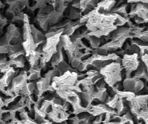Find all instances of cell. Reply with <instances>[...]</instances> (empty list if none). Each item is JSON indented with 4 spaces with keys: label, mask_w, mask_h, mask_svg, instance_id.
<instances>
[{
    "label": "cell",
    "mask_w": 148,
    "mask_h": 124,
    "mask_svg": "<svg viewBox=\"0 0 148 124\" xmlns=\"http://www.w3.org/2000/svg\"><path fill=\"white\" fill-rule=\"evenodd\" d=\"M119 16L116 13L102 11L96 6L88 14L81 16L78 22L85 24L89 32L88 35L102 37L108 36L117 28L115 22Z\"/></svg>",
    "instance_id": "obj_1"
},
{
    "label": "cell",
    "mask_w": 148,
    "mask_h": 124,
    "mask_svg": "<svg viewBox=\"0 0 148 124\" xmlns=\"http://www.w3.org/2000/svg\"><path fill=\"white\" fill-rule=\"evenodd\" d=\"M77 81L78 74L76 72H66L59 76H54L52 79L51 85L54 91L70 89L81 93L80 88L76 86Z\"/></svg>",
    "instance_id": "obj_2"
},
{
    "label": "cell",
    "mask_w": 148,
    "mask_h": 124,
    "mask_svg": "<svg viewBox=\"0 0 148 124\" xmlns=\"http://www.w3.org/2000/svg\"><path fill=\"white\" fill-rule=\"evenodd\" d=\"M123 67L121 63L111 61L98 71L109 87L116 85L122 80Z\"/></svg>",
    "instance_id": "obj_3"
},
{
    "label": "cell",
    "mask_w": 148,
    "mask_h": 124,
    "mask_svg": "<svg viewBox=\"0 0 148 124\" xmlns=\"http://www.w3.org/2000/svg\"><path fill=\"white\" fill-rule=\"evenodd\" d=\"M23 41L20 29L13 23L9 25L5 34L0 37V53L8 54L11 45L21 44Z\"/></svg>",
    "instance_id": "obj_4"
},
{
    "label": "cell",
    "mask_w": 148,
    "mask_h": 124,
    "mask_svg": "<svg viewBox=\"0 0 148 124\" xmlns=\"http://www.w3.org/2000/svg\"><path fill=\"white\" fill-rule=\"evenodd\" d=\"M64 29H59L57 33L53 36L46 39L41 47V58L39 63L45 66L49 61L53 55L57 50V46L60 41V37L62 35Z\"/></svg>",
    "instance_id": "obj_5"
},
{
    "label": "cell",
    "mask_w": 148,
    "mask_h": 124,
    "mask_svg": "<svg viewBox=\"0 0 148 124\" xmlns=\"http://www.w3.org/2000/svg\"><path fill=\"white\" fill-rule=\"evenodd\" d=\"M30 23L29 20L28 14L24 13V20H23V34H22V46L25 50V56H27L29 53H31L33 50L37 49L38 46L35 44L33 40V36L31 33V28H30Z\"/></svg>",
    "instance_id": "obj_6"
},
{
    "label": "cell",
    "mask_w": 148,
    "mask_h": 124,
    "mask_svg": "<svg viewBox=\"0 0 148 124\" xmlns=\"http://www.w3.org/2000/svg\"><path fill=\"white\" fill-rule=\"evenodd\" d=\"M59 75H61V74L56 67L53 68V69H51L49 72H46L43 77H40L39 80L36 82V90L37 91L36 95L38 97H42L43 94L48 91L51 92V93H53V92H55V91L53 90L51 85L52 79L54 76H59Z\"/></svg>",
    "instance_id": "obj_7"
},
{
    "label": "cell",
    "mask_w": 148,
    "mask_h": 124,
    "mask_svg": "<svg viewBox=\"0 0 148 124\" xmlns=\"http://www.w3.org/2000/svg\"><path fill=\"white\" fill-rule=\"evenodd\" d=\"M118 57L119 56L116 53H109L106 56L92 54L90 57H88V59L83 61L88 67L90 66H92L95 67V69H97V71H98L101 68L103 67L104 66L109 63L110 62L115 61Z\"/></svg>",
    "instance_id": "obj_8"
},
{
    "label": "cell",
    "mask_w": 148,
    "mask_h": 124,
    "mask_svg": "<svg viewBox=\"0 0 148 124\" xmlns=\"http://www.w3.org/2000/svg\"><path fill=\"white\" fill-rule=\"evenodd\" d=\"M139 59L140 56L137 53H132V54L126 53L123 55L121 63L123 69H125L126 78L130 77L131 74L137 70L140 63Z\"/></svg>",
    "instance_id": "obj_9"
},
{
    "label": "cell",
    "mask_w": 148,
    "mask_h": 124,
    "mask_svg": "<svg viewBox=\"0 0 148 124\" xmlns=\"http://www.w3.org/2000/svg\"><path fill=\"white\" fill-rule=\"evenodd\" d=\"M27 83V72L21 71L17 76H14L9 87L6 89L10 91L13 95H20V92Z\"/></svg>",
    "instance_id": "obj_10"
},
{
    "label": "cell",
    "mask_w": 148,
    "mask_h": 124,
    "mask_svg": "<svg viewBox=\"0 0 148 124\" xmlns=\"http://www.w3.org/2000/svg\"><path fill=\"white\" fill-rule=\"evenodd\" d=\"M147 95H135L134 97L127 101L128 107L130 109V113L132 116L136 117L141 110L147 108Z\"/></svg>",
    "instance_id": "obj_11"
},
{
    "label": "cell",
    "mask_w": 148,
    "mask_h": 124,
    "mask_svg": "<svg viewBox=\"0 0 148 124\" xmlns=\"http://www.w3.org/2000/svg\"><path fill=\"white\" fill-rule=\"evenodd\" d=\"M48 120L53 123H62L69 118V114L62 105L52 103V110L46 115Z\"/></svg>",
    "instance_id": "obj_12"
},
{
    "label": "cell",
    "mask_w": 148,
    "mask_h": 124,
    "mask_svg": "<svg viewBox=\"0 0 148 124\" xmlns=\"http://www.w3.org/2000/svg\"><path fill=\"white\" fill-rule=\"evenodd\" d=\"M55 92L58 97L61 98L62 100L70 104L73 109L82 105L80 96L79 95V93L76 92L75 91L66 89V90H58L55 91Z\"/></svg>",
    "instance_id": "obj_13"
},
{
    "label": "cell",
    "mask_w": 148,
    "mask_h": 124,
    "mask_svg": "<svg viewBox=\"0 0 148 124\" xmlns=\"http://www.w3.org/2000/svg\"><path fill=\"white\" fill-rule=\"evenodd\" d=\"M5 2L9 5L6 11V15L13 17L22 12L26 7H28L29 0H6Z\"/></svg>",
    "instance_id": "obj_14"
},
{
    "label": "cell",
    "mask_w": 148,
    "mask_h": 124,
    "mask_svg": "<svg viewBox=\"0 0 148 124\" xmlns=\"http://www.w3.org/2000/svg\"><path fill=\"white\" fill-rule=\"evenodd\" d=\"M145 84L142 79H137L133 76L125 78L123 82V87L124 90L127 92H133L136 94L142 90L144 88Z\"/></svg>",
    "instance_id": "obj_15"
},
{
    "label": "cell",
    "mask_w": 148,
    "mask_h": 124,
    "mask_svg": "<svg viewBox=\"0 0 148 124\" xmlns=\"http://www.w3.org/2000/svg\"><path fill=\"white\" fill-rule=\"evenodd\" d=\"M79 87L81 89V102H84L85 107L92 104L95 92V85H81Z\"/></svg>",
    "instance_id": "obj_16"
},
{
    "label": "cell",
    "mask_w": 148,
    "mask_h": 124,
    "mask_svg": "<svg viewBox=\"0 0 148 124\" xmlns=\"http://www.w3.org/2000/svg\"><path fill=\"white\" fill-rule=\"evenodd\" d=\"M148 4L145 3H137L135 4L134 8L130 10V12L128 14L129 17L134 18V17H139L143 19L145 22H148Z\"/></svg>",
    "instance_id": "obj_17"
},
{
    "label": "cell",
    "mask_w": 148,
    "mask_h": 124,
    "mask_svg": "<svg viewBox=\"0 0 148 124\" xmlns=\"http://www.w3.org/2000/svg\"><path fill=\"white\" fill-rule=\"evenodd\" d=\"M86 108H88V113L93 115L94 117L98 116V115H101V114H104L106 113V112L115 110L108 107L106 103H98L96 104V105L91 104V105L87 106Z\"/></svg>",
    "instance_id": "obj_18"
},
{
    "label": "cell",
    "mask_w": 148,
    "mask_h": 124,
    "mask_svg": "<svg viewBox=\"0 0 148 124\" xmlns=\"http://www.w3.org/2000/svg\"><path fill=\"white\" fill-rule=\"evenodd\" d=\"M15 74V70L12 67L4 73V75L0 78V92H2L6 88L8 87L12 79L14 77Z\"/></svg>",
    "instance_id": "obj_19"
},
{
    "label": "cell",
    "mask_w": 148,
    "mask_h": 124,
    "mask_svg": "<svg viewBox=\"0 0 148 124\" xmlns=\"http://www.w3.org/2000/svg\"><path fill=\"white\" fill-rule=\"evenodd\" d=\"M41 47L42 46H40V47L38 46L36 50H33L31 53H29L27 56H25L27 59L30 68L34 67V66L39 64L40 58H41Z\"/></svg>",
    "instance_id": "obj_20"
},
{
    "label": "cell",
    "mask_w": 148,
    "mask_h": 124,
    "mask_svg": "<svg viewBox=\"0 0 148 124\" xmlns=\"http://www.w3.org/2000/svg\"><path fill=\"white\" fill-rule=\"evenodd\" d=\"M44 67L43 65L39 63L38 65L34 66V67L30 68V70L27 72V82H32V81H36L40 78L42 69Z\"/></svg>",
    "instance_id": "obj_21"
},
{
    "label": "cell",
    "mask_w": 148,
    "mask_h": 124,
    "mask_svg": "<svg viewBox=\"0 0 148 124\" xmlns=\"http://www.w3.org/2000/svg\"><path fill=\"white\" fill-rule=\"evenodd\" d=\"M30 28H31L32 36H33V40H34V43L36 46L38 47L40 45L43 44L46 40L45 35L42 32H40L38 29L36 28L33 25H30Z\"/></svg>",
    "instance_id": "obj_22"
},
{
    "label": "cell",
    "mask_w": 148,
    "mask_h": 124,
    "mask_svg": "<svg viewBox=\"0 0 148 124\" xmlns=\"http://www.w3.org/2000/svg\"><path fill=\"white\" fill-rule=\"evenodd\" d=\"M62 51H63V48H62L60 43H59L57 46V50L51 59V67L53 69L56 67L62 61H64L63 52Z\"/></svg>",
    "instance_id": "obj_23"
},
{
    "label": "cell",
    "mask_w": 148,
    "mask_h": 124,
    "mask_svg": "<svg viewBox=\"0 0 148 124\" xmlns=\"http://www.w3.org/2000/svg\"><path fill=\"white\" fill-rule=\"evenodd\" d=\"M36 21L37 22L38 25L40 26V27L42 30L46 32L48 31V30L50 27V25H49V22L47 17V14H41V13H40L38 12L37 15H36Z\"/></svg>",
    "instance_id": "obj_24"
},
{
    "label": "cell",
    "mask_w": 148,
    "mask_h": 124,
    "mask_svg": "<svg viewBox=\"0 0 148 124\" xmlns=\"http://www.w3.org/2000/svg\"><path fill=\"white\" fill-rule=\"evenodd\" d=\"M108 89L106 87L105 88H96L95 87V92L93 97V102L98 101L101 103H104L108 97Z\"/></svg>",
    "instance_id": "obj_25"
},
{
    "label": "cell",
    "mask_w": 148,
    "mask_h": 124,
    "mask_svg": "<svg viewBox=\"0 0 148 124\" xmlns=\"http://www.w3.org/2000/svg\"><path fill=\"white\" fill-rule=\"evenodd\" d=\"M98 2L99 0H79V10L82 14L85 10H93Z\"/></svg>",
    "instance_id": "obj_26"
},
{
    "label": "cell",
    "mask_w": 148,
    "mask_h": 124,
    "mask_svg": "<svg viewBox=\"0 0 148 124\" xmlns=\"http://www.w3.org/2000/svg\"><path fill=\"white\" fill-rule=\"evenodd\" d=\"M25 98L26 97L21 96L20 99L16 102L14 105H12L9 107L8 111L9 112H17L22 111L23 110L25 109Z\"/></svg>",
    "instance_id": "obj_27"
},
{
    "label": "cell",
    "mask_w": 148,
    "mask_h": 124,
    "mask_svg": "<svg viewBox=\"0 0 148 124\" xmlns=\"http://www.w3.org/2000/svg\"><path fill=\"white\" fill-rule=\"evenodd\" d=\"M133 77L137 78V79H145V80H148V72L147 68L145 66L143 63H140V66L137 69L134 74Z\"/></svg>",
    "instance_id": "obj_28"
},
{
    "label": "cell",
    "mask_w": 148,
    "mask_h": 124,
    "mask_svg": "<svg viewBox=\"0 0 148 124\" xmlns=\"http://www.w3.org/2000/svg\"><path fill=\"white\" fill-rule=\"evenodd\" d=\"M116 4V0H103L98 3L97 7H99L102 11L109 12Z\"/></svg>",
    "instance_id": "obj_29"
},
{
    "label": "cell",
    "mask_w": 148,
    "mask_h": 124,
    "mask_svg": "<svg viewBox=\"0 0 148 124\" xmlns=\"http://www.w3.org/2000/svg\"><path fill=\"white\" fill-rule=\"evenodd\" d=\"M129 4L127 3H124L117 7H114L109 12L116 13L119 15L124 17H128V13H127V7H128Z\"/></svg>",
    "instance_id": "obj_30"
},
{
    "label": "cell",
    "mask_w": 148,
    "mask_h": 124,
    "mask_svg": "<svg viewBox=\"0 0 148 124\" xmlns=\"http://www.w3.org/2000/svg\"><path fill=\"white\" fill-rule=\"evenodd\" d=\"M8 61L9 65L10 67L12 68H24L25 67V56H20L14 59H10Z\"/></svg>",
    "instance_id": "obj_31"
},
{
    "label": "cell",
    "mask_w": 148,
    "mask_h": 124,
    "mask_svg": "<svg viewBox=\"0 0 148 124\" xmlns=\"http://www.w3.org/2000/svg\"><path fill=\"white\" fill-rule=\"evenodd\" d=\"M36 90V84L33 82H29L25 84V86L22 89L20 92V96H30L33 95L34 91Z\"/></svg>",
    "instance_id": "obj_32"
},
{
    "label": "cell",
    "mask_w": 148,
    "mask_h": 124,
    "mask_svg": "<svg viewBox=\"0 0 148 124\" xmlns=\"http://www.w3.org/2000/svg\"><path fill=\"white\" fill-rule=\"evenodd\" d=\"M34 1L35 4L33 7H27V11L30 13H33L36 9L43 8L48 4L51 5V3L53 2V0H34Z\"/></svg>",
    "instance_id": "obj_33"
},
{
    "label": "cell",
    "mask_w": 148,
    "mask_h": 124,
    "mask_svg": "<svg viewBox=\"0 0 148 124\" xmlns=\"http://www.w3.org/2000/svg\"><path fill=\"white\" fill-rule=\"evenodd\" d=\"M33 110H34V115H33V120L37 123L38 124L40 123L46 119V114L44 112L40 110V108H37L36 106H33Z\"/></svg>",
    "instance_id": "obj_34"
},
{
    "label": "cell",
    "mask_w": 148,
    "mask_h": 124,
    "mask_svg": "<svg viewBox=\"0 0 148 124\" xmlns=\"http://www.w3.org/2000/svg\"><path fill=\"white\" fill-rule=\"evenodd\" d=\"M85 38L89 42L91 48H92V50L97 48L98 47H100L101 42H102L101 37H95V36L88 35H87L85 37Z\"/></svg>",
    "instance_id": "obj_35"
},
{
    "label": "cell",
    "mask_w": 148,
    "mask_h": 124,
    "mask_svg": "<svg viewBox=\"0 0 148 124\" xmlns=\"http://www.w3.org/2000/svg\"><path fill=\"white\" fill-rule=\"evenodd\" d=\"M136 119L138 121H142L144 122V124L148 123V108H145V109L141 110L140 112L136 115Z\"/></svg>",
    "instance_id": "obj_36"
},
{
    "label": "cell",
    "mask_w": 148,
    "mask_h": 124,
    "mask_svg": "<svg viewBox=\"0 0 148 124\" xmlns=\"http://www.w3.org/2000/svg\"><path fill=\"white\" fill-rule=\"evenodd\" d=\"M56 68H57L58 70L59 71L61 74H62L65 73V72H75L74 69L72 68V66H69V65L68 64V63H66L64 60L62 61L56 66Z\"/></svg>",
    "instance_id": "obj_37"
},
{
    "label": "cell",
    "mask_w": 148,
    "mask_h": 124,
    "mask_svg": "<svg viewBox=\"0 0 148 124\" xmlns=\"http://www.w3.org/2000/svg\"><path fill=\"white\" fill-rule=\"evenodd\" d=\"M39 108L47 115L52 110V102L51 100H49V99H44Z\"/></svg>",
    "instance_id": "obj_38"
},
{
    "label": "cell",
    "mask_w": 148,
    "mask_h": 124,
    "mask_svg": "<svg viewBox=\"0 0 148 124\" xmlns=\"http://www.w3.org/2000/svg\"><path fill=\"white\" fill-rule=\"evenodd\" d=\"M81 16H82V12H81L79 9H77L72 7H71L70 8H69V17L71 20L79 19Z\"/></svg>",
    "instance_id": "obj_39"
},
{
    "label": "cell",
    "mask_w": 148,
    "mask_h": 124,
    "mask_svg": "<svg viewBox=\"0 0 148 124\" xmlns=\"http://www.w3.org/2000/svg\"><path fill=\"white\" fill-rule=\"evenodd\" d=\"M133 37H136V38L139 39L141 41L144 42V43H147L148 42V31L147 30H143V31L140 32V33H137V34L133 35Z\"/></svg>",
    "instance_id": "obj_40"
},
{
    "label": "cell",
    "mask_w": 148,
    "mask_h": 124,
    "mask_svg": "<svg viewBox=\"0 0 148 124\" xmlns=\"http://www.w3.org/2000/svg\"><path fill=\"white\" fill-rule=\"evenodd\" d=\"M23 20H24V12H22L19 14L14 15L12 18V22H15L16 24L19 25H23Z\"/></svg>",
    "instance_id": "obj_41"
},
{
    "label": "cell",
    "mask_w": 148,
    "mask_h": 124,
    "mask_svg": "<svg viewBox=\"0 0 148 124\" xmlns=\"http://www.w3.org/2000/svg\"><path fill=\"white\" fill-rule=\"evenodd\" d=\"M18 97H20V95H14L12 97H7L3 99L4 107H9V105L12 103V102H14Z\"/></svg>",
    "instance_id": "obj_42"
},
{
    "label": "cell",
    "mask_w": 148,
    "mask_h": 124,
    "mask_svg": "<svg viewBox=\"0 0 148 124\" xmlns=\"http://www.w3.org/2000/svg\"><path fill=\"white\" fill-rule=\"evenodd\" d=\"M73 0H54V10L57 7L66 6L68 3L72 2Z\"/></svg>",
    "instance_id": "obj_43"
},
{
    "label": "cell",
    "mask_w": 148,
    "mask_h": 124,
    "mask_svg": "<svg viewBox=\"0 0 148 124\" xmlns=\"http://www.w3.org/2000/svg\"><path fill=\"white\" fill-rule=\"evenodd\" d=\"M16 122H17V124H38L37 123H36L33 118H30V117L23 120L17 119L16 120Z\"/></svg>",
    "instance_id": "obj_44"
},
{
    "label": "cell",
    "mask_w": 148,
    "mask_h": 124,
    "mask_svg": "<svg viewBox=\"0 0 148 124\" xmlns=\"http://www.w3.org/2000/svg\"><path fill=\"white\" fill-rule=\"evenodd\" d=\"M82 59H79V57H76V56H74L71 61H69V63H71V66H72V69H77V67L78 66V65L80 63V62L82 61Z\"/></svg>",
    "instance_id": "obj_45"
},
{
    "label": "cell",
    "mask_w": 148,
    "mask_h": 124,
    "mask_svg": "<svg viewBox=\"0 0 148 124\" xmlns=\"http://www.w3.org/2000/svg\"><path fill=\"white\" fill-rule=\"evenodd\" d=\"M106 85V82L104 81V79H103L102 77L95 83V86L96 88H105Z\"/></svg>",
    "instance_id": "obj_46"
},
{
    "label": "cell",
    "mask_w": 148,
    "mask_h": 124,
    "mask_svg": "<svg viewBox=\"0 0 148 124\" xmlns=\"http://www.w3.org/2000/svg\"><path fill=\"white\" fill-rule=\"evenodd\" d=\"M7 19L2 15L0 12V27H3L7 24Z\"/></svg>",
    "instance_id": "obj_47"
},
{
    "label": "cell",
    "mask_w": 148,
    "mask_h": 124,
    "mask_svg": "<svg viewBox=\"0 0 148 124\" xmlns=\"http://www.w3.org/2000/svg\"><path fill=\"white\" fill-rule=\"evenodd\" d=\"M140 58L141 59L143 64H144L146 67L148 68V54L147 53H145V54H143V56H140Z\"/></svg>",
    "instance_id": "obj_48"
},
{
    "label": "cell",
    "mask_w": 148,
    "mask_h": 124,
    "mask_svg": "<svg viewBox=\"0 0 148 124\" xmlns=\"http://www.w3.org/2000/svg\"><path fill=\"white\" fill-rule=\"evenodd\" d=\"M127 4H135V3H145L148 4V0H126Z\"/></svg>",
    "instance_id": "obj_49"
},
{
    "label": "cell",
    "mask_w": 148,
    "mask_h": 124,
    "mask_svg": "<svg viewBox=\"0 0 148 124\" xmlns=\"http://www.w3.org/2000/svg\"><path fill=\"white\" fill-rule=\"evenodd\" d=\"M134 22H135V23L137 25H140V24H143V23H145L143 19L140 18V17H137V16L134 17Z\"/></svg>",
    "instance_id": "obj_50"
},
{
    "label": "cell",
    "mask_w": 148,
    "mask_h": 124,
    "mask_svg": "<svg viewBox=\"0 0 148 124\" xmlns=\"http://www.w3.org/2000/svg\"><path fill=\"white\" fill-rule=\"evenodd\" d=\"M72 7L77 9H79V0H73L72 1Z\"/></svg>",
    "instance_id": "obj_51"
},
{
    "label": "cell",
    "mask_w": 148,
    "mask_h": 124,
    "mask_svg": "<svg viewBox=\"0 0 148 124\" xmlns=\"http://www.w3.org/2000/svg\"><path fill=\"white\" fill-rule=\"evenodd\" d=\"M39 124H51V121H49L48 119H46L44 121H43V122Z\"/></svg>",
    "instance_id": "obj_52"
},
{
    "label": "cell",
    "mask_w": 148,
    "mask_h": 124,
    "mask_svg": "<svg viewBox=\"0 0 148 124\" xmlns=\"http://www.w3.org/2000/svg\"><path fill=\"white\" fill-rule=\"evenodd\" d=\"M101 124H119V123L114 122V121H110V122H108V123H101Z\"/></svg>",
    "instance_id": "obj_53"
},
{
    "label": "cell",
    "mask_w": 148,
    "mask_h": 124,
    "mask_svg": "<svg viewBox=\"0 0 148 124\" xmlns=\"http://www.w3.org/2000/svg\"><path fill=\"white\" fill-rule=\"evenodd\" d=\"M6 110H4V109H0V120H1V116H2V114L3 112L5 111Z\"/></svg>",
    "instance_id": "obj_54"
},
{
    "label": "cell",
    "mask_w": 148,
    "mask_h": 124,
    "mask_svg": "<svg viewBox=\"0 0 148 124\" xmlns=\"http://www.w3.org/2000/svg\"><path fill=\"white\" fill-rule=\"evenodd\" d=\"M9 124H17V122H16V120H15V121H10V123Z\"/></svg>",
    "instance_id": "obj_55"
},
{
    "label": "cell",
    "mask_w": 148,
    "mask_h": 124,
    "mask_svg": "<svg viewBox=\"0 0 148 124\" xmlns=\"http://www.w3.org/2000/svg\"><path fill=\"white\" fill-rule=\"evenodd\" d=\"M4 58H5V56H4V54H1L0 53V60L2 59H4Z\"/></svg>",
    "instance_id": "obj_56"
},
{
    "label": "cell",
    "mask_w": 148,
    "mask_h": 124,
    "mask_svg": "<svg viewBox=\"0 0 148 124\" xmlns=\"http://www.w3.org/2000/svg\"><path fill=\"white\" fill-rule=\"evenodd\" d=\"M2 99V97H1L0 96V99Z\"/></svg>",
    "instance_id": "obj_57"
},
{
    "label": "cell",
    "mask_w": 148,
    "mask_h": 124,
    "mask_svg": "<svg viewBox=\"0 0 148 124\" xmlns=\"http://www.w3.org/2000/svg\"><path fill=\"white\" fill-rule=\"evenodd\" d=\"M101 1H103V0H101Z\"/></svg>",
    "instance_id": "obj_58"
}]
</instances>
